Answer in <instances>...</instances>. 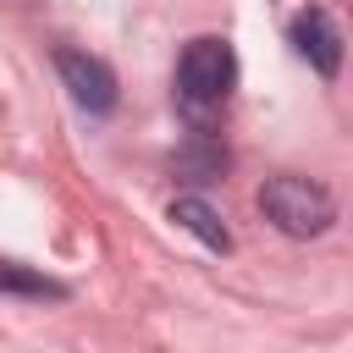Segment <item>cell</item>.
<instances>
[{
	"label": "cell",
	"instance_id": "cell-1",
	"mask_svg": "<svg viewBox=\"0 0 353 353\" xmlns=\"http://www.w3.org/2000/svg\"><path fill=\"white\" fill-rule=\"evenodd\" d=\"M232 83H237V55L226 39H193L182 55H176V110L204 132L226 99H232Z\"/></svg>",
	"mask_w": 353,
	"mask_h": 353
},
{
	"label": "cell",
	"instance_id": "cell-2",
	"mask_svg": "<svg viewBox=\"0 0 353 353\" xmlns=\"http://www.w3.org/2000/svg\"><path fill=\"white\" fill-rule=\"evenodd\" d=\"M259 210H265V221H270L276 232H287V237H320V232H331V221H336L331 188L314 182V176H298V171L265 176Z\"/></svg>",
	"mask_w": 353,
	"mask_h": 353
},
{
	"label": "cell",
	"instance_id": "cell-3",
	"mask_svg": "<svg viewBox=\"0 0 353 353\" xmlns=\"http://www.w3.org/2000/svg\"><path fill=\"white\" fill-rule=\"evenodd\" d=\"M55 72H61L66 94L77 99V110H88V116H110V110H116V72H110L99 55H88V50H61V55H55Z\"/></svg>",
	"mask_w": 353,
	"mask_h": 353
},
{
	"label": "cell",
	"instance_id": "cell-4",
	"mask_svg": "<svg viewBox=\"0 0 353 353\" xmlns=\"http://www.w3.org/2000/svg\"><path fill=\"white\" fill-rule=\"evenodd\" d=\"M292 44H298V55H303L320 77H336V72H342V28L331 22L325 6H303V11L292 17Z\"/></svg>",
	"mask_w": 353,
	"mask_h": 353
},
{
	"label": "cell",
	"instance_id": "cell-5",
	"mask_svg": "<svg viewBox=\"0 0 353 353\" xmlns=\"http://www.w3.org/2000/svg\"><path fill=\"white\" fill-rule=\"evenodd\" d=\"M226 171V149L210 138V132H193L176 154H171V176L176 182H215Z\"/></svg>",
	"mask_w": 353,
	"mask_h": 353
},
{
	"label": "cell",
	"instance_id": "cell-6",
	"mask_svg": "<svg viewBox=\"0 0 353 353\" xmlns=\"http://www.w3.org/2000/svg\"><path fill=\"white\" fill-rule=\"evenodd\" d=\"M171 221H176L182 232H193L204 248H215V254H226V248H232V232H226V221L215 215V204H204V199H193V193L171 199Z\"/></svg>",
	"mask_w": 353,
	"mask_h": 353
},
{
	"label": "cell",
	"instance_id": "cell-7",
	"mask_svg": "<svg viewBox=\"0 0 353 353\" xmlns=\"http://www.w3.org/2000/svg\"><path fill=\"white\" fill-rule=\"evenodd\" d=\"M0 292H28V298H66V287H61V281H50V276H33V270H22V265H0Z\"/></svg>",
	"mask_w": 353,
	"mask_h": 353
}]
</instances>
